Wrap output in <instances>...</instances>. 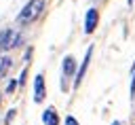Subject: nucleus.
<instances>
[{
	"mask_svg": "<svg viewBox=\"0 0 135 125\" xmlns=\"http://www.w3.org/2000/svg\"><path fill=\"white\" fill-rule=\"evenodd\" d=\"M42 8H44V0H30L23 8H21V13L17 15V21L19 23H32L40 13H42Z\"/></svg>",
	"mask_w": 135,
	"mask_h": 125,
	"instance_id": "f257e3e1",
	"label": "nucleus"
},
{
	"mask_svg": "<svg viewBox=\"0 0 135 125\" xmlns=\"http://www.w3.org/2000/svg\"><path fill=\"white\" fill-rule=\"evenodd\" d=\"M21 42V34L15 30H0V51H8Z\"/></svg>",
	"mask_w": 135,
	"mask_h": 125,
	"instance_id": "f03ea898",
	"label": "nucleus"
},
{
	"mask_svg": "<svg viewBox=\"0 0 135 125\" xmlns=\"http://www.w3.org/2000/svg\"><path fill=\"white\" fill-rule=\"evenodd\" d=\"M97 21H99V13H97V8H89V11H86V17H84V32H86V34L95 32Z\"/></svg>",
	"mask_w": 135,
	"mask_h": 125,
	"instance_id": "7ed1b4c3",
	"label": "nucleus"
},
{
	"mask_svg": "<svg viewBox=\"0 0 135 125\" xmlns=\"http://www.w3.org/2000/svg\"><path fill=\"white\" fill-rule=\"evenodd\" d=\"M44 95H46V91H44V76L38 74L36 81H34V100H36V102H42Z\"/></svg>",
	"mask_w": 135,
	"mask_h": 125,
	"instance_id": "20e7f679",
	"label": "nucleus"
},
{
	"mask_svg": "<svg viewBox=\"0 0 135 125\" xmlns=\"http://www.w3.org/2000/svg\"><path fill=\"white\" fill-rule=\"evenodd\" d=\"M91 53H93V49L89 47V51H86V55H84V61H82V66H80V70H78V74H76V83H74V87L80 85V81H82V76H84V70H86L89 61H91Z\"/></svg>",
	"mask_w": 135,
	"mask_h": 125,
	"instance_id": "39448f33",
	"label": "nucleus"
},
{
	"mask_svg": "<svg viewBox=\"0 0 135 125\" xmlns=\"http://www.w3.org/2000/svg\"><path fill=\"white\" fill-rule=\"evenodd\" d=\"M42 121H44V125H57V123H59V119H57L55 108H46V110H44V114H42Z\"/></svg>",
	"mask_w": 135,
	"mask_h": 125,
	"instance_id": "423d86ee",
	"label": "nucleus"
},
{
	"mask_svg": "<svg viewBox=\"0 0 135 125\" xmlns=\"http://www.w3.org/2000/svg\"><path fill=\"white\" fill-rule=\"evenodd\" d=\"M74 70H76V61H74V57H65L63 59V76L68 78V76H72L74 74Z\"/></svg>",
	"mask_w": 135,
	"mask_h": 125,
	"instance_id": "0eeeda50",
	"label": "nucleus"
},
{
	"mask_svg": "<svg viewBox=\"0 0 135 125\" xmlns=\"http://www.w3.org/2000/svg\"><path fill=\"white\" fill-rule=\"evenodd\" d=\"M11 68V59L8 57H4V55H0V78L6 74V70Z\"/></svg>",
	"mask_w": 135,
	"mask_h": 125,
	"instance_id": "6e6552de",
	"label": "nucleus"
},
{
	"mask_svg": "<svg viewBox=\"0 0 135 125\" xmlns=\"http://www.w3.org/2000/svg\"><path fill=\"white\" fill-rule=\"evenodd\" d=\"M65 125H78V121L74 117H65Z\"/></svg>",
	"mask_w": 135,
	"mask_h": 125,
	"instance_id": "1a4fd4ad",
	"label": "nucleus"
},
{
	"mask_svg": "<svg viewBox=\"0 0 135 125\" xmlns=\"http://www.w3.org/2000/svg\"><path fill=\"white\" fill-rule=\"evenodd\" d=\"M112 125H118V121H114V123H112Z\"/></svg>",
	"mask_w": 135,
	"mask_h": 125,
	"instance_id": "9d476101",
	"label": "nucleus"
}]
</instances>
